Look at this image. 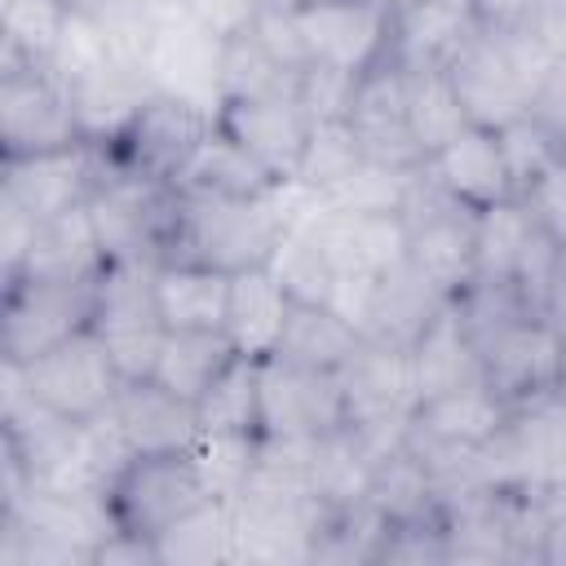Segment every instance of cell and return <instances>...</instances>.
I'll list each match as a JSON object with an SVG mask.
<instances>
[{"label": "cell", "mask_w": 566, "mask_h": 566, "mask_svg": "<svg viewBox=\"0 0 566 566\" xmlns=\"http://www.w3.org/2000/svg\"><path fill=\"white\" fill-rule=\"evenodd\" d=\"M155 265L159 261H106V270L97 274L93 327L106 340L124 380H146L168 336L155 301Z\"/></svg>", "instance_id": "obj_3"}, {"label": "cell", "mask_w": 566, "mask_h": 566, "mask_svg": "<svg viewBox=\"0 0 566 566\" xmlns=\"http://www.w3.org/2000/svg\"><path fill=\"white\" fill-rule=\"evenodd\" d=\"M292 292L274 279L270 265H256V270H239L230 274V301H226V340L234 345V354L261 363V358H274L279 345H283V332H287V318H292Z\"/></svg>", "instance_id": "obj_21"}, {"label": "cell", "mask_w": 566, "mask_h": 566, "mask_svg": "<svg viewBox=\"0 0 566 566\" xmlns=\"http://www.w3.org/2000/svg\"><path fill=\"white\" fill-rule=\"evenodd\" d=\"M274 93H296V71H287L261 40L256 31H239L226 40L221 53V102L239 97H274Z\"/></svg>", "instance_id": "obj_32"}, {"label": "cell", "mask_w": 566, "mask_h": 566, "mask_svg": "<svg viewBox=\"0 0 566 566\" xmlns=\"http://www.w3.org/2000/svg\"><path fill=\"white\" fill-rule=\"evenodd\" d=\"M531 115H535V119L562 142V150H566V62L553 66V75H548V84H544V93H539V102H535Z\"/></svg>", "instance_id": "obj_45"}, {"label": "cell", "mask_w": 566, "mask_h": 566, "mask_svg": "<svg viewBox=\"0 0 566 566\" xmlns=\"http://www.w3.org/2000/svg\"><path fill=\"white\" fill-rule=\"evenodd\" d=\"M217 124H221L274 181H292V177L301 172L305 142H310V128H314V119L301 111L296 93L221 102Z\"/></svg>", "instance_id": "obj_17"}, {"label": "cell", "mask_w": 566, "mask_h": 566, "mask_svg": "<svg viewBox=\"0 0 566 566\" xmlns=\"http://www.w3.org/2000/svg\"><path fill=\"white\" fill-rule=\"evenodd\" d=\"M447 301L451 296H442L424 274H416L411 261H402L398 270L376 279V296H371V314H367L363 340H385V345H402L407 349Z\"/></svg>", "instance_id": "obj_27"}, {"label": "cell", "mask_w": 566, "mask_h": 566, "mask_svg": "<svg viewBox=\"0 0 566 566\" xmlns=\"http://www.w3.org/2000/svg\"><path fill=\"white\" fill-rule=\"evenodd\" d=\"M159 566H212V562H234V522H230V500H208L181 522H172L155 539Z\"/></svg>", "instance_id": "obj_30"}, {"label": "cell", "mask_w": 566, "mask_h": 566, "mask_svg": "<svg viewBox=\"0 0 566 566\" xmlns=\"http://www.w3.org/2000/svg\"><path fill=\"white\" fill-rule=\"evenodd\" d=\"M310 4H323V0H261V9H283V13H301Z\"/></svg>", "instance_id": "obj_49"}, {"label": "cell", "mask_w": 566, "mask_h": 566, "mask_svg": "<svg viewBox=\"0 0 566 566\" xmlns=\"http://www.w3.org/2000/svg\"><path fill=\"white\" fill-rule=\"evenodd\" d=\"M71 0H4V62H49Z\"/></svg>", "instance_id": "obj_37"}, {"label": "cell", "mask_w": 566, "mask_h": 566, "mask_svg": "<svg viewBox=\"0 0 566 566\" xmlns=\"http://www.w3.org/2000/svg\"><path fill=\"white\" fill-rule=\"evenodd\" d=\"M292 18L310 62L363 75L389 57V0H323Z\"/></svg>", "instance_id": "obj_14"}, {"label": "cell", "mask_w": 566, "mask_h": 566, "mask_svg": "<svg viewBox=\"0 0 566 566\" xmlns=\"http://www.w3.org/2000/svg\"><path fill=\"white\" fill-rule=\"evenodd\" d=\"M349 128L367 159L394 168H424V150L416 146L411 115H407V71L398 62H376L358 75L349 102Z\"/></svg>", "instance_id": "obj_15"}, {"label": "cell", "mask_w": 566, "mask_h": 566, "mask_svg": "<svg viewBox=\"0 0 566 566\" xmlns=\"http://www.w3.org/2000/svg\"><path fill=\"white\" fill-rule=\"evenodd\" d=\"M509 402L482 380H464L447 394H433L424 398L416 411H411V429H407V442H420V447H464V451H478L482 442H491L504 420H509Z\"/></svg>", "instance_id": "obj_20"}, {"label": "cell", "mask_w": 566, "mask_h": 566, "mask_svg": "<svg viewBox=\"0 0 566 566\" xmlns=\"http://www.w3.org/2000/svg\"><path fill=\"white\" fill-rule=\"evenodd\" d=\"M230 358H234V345L226 340V332H168L150 380H159L186 402H199L208 385L230 367Z\"/></svg>", "instance_id": "obj_29"}, {"label": "cell", "mask_w": 566, "mask_h": 566, "mask_svg": "<svg viewBox=\"0 0 566 566\" xmlns=\"http://www.w3.org/2000/svg\"><path fill=\"white\" fill-rule=\"evenodd\" d=\"M539 217L526 199H504L478 212V279H513Z\"/></svg>", "instance_id": "obj_33"}, {"label": "cell", "mask_w": 566, "mask_h": 566, "mask_svg": "<svg viewBox=\"0 0 566 566\" xmlns=\"http://www.w3.org/2000/svg\"><path fill=\"white\" fill-rule=\"evenodd\" d=\"M327 517V504L314 491L274 486L248 478V486L230 500L234 522V562H314V539Z\"/></svg>", "instance_id": "obj_5"}, {"label": "cell", "mask_w": 566, "mask_h": 566, "mask_svg": "<svg viewBox=\"0 0 566 566\" xmlns=\"http://www.w3.org/2000/svg\"><path fill=\"white\" fill-rule=\"evenodd\" d=\"M256 442L261 433H199V442L190 447V460L203 473V486L217 500H234L252 469H256Z\"/></svg>", "instance_id": "obj_38"}, {"label": "cell", "mask_w": 566, "mask_h": 566, "mask_svg": "<svg viewBox=\"0 0 566 566\" xmlns=\"http://www.w3.org/2000/svg\"><path fill=\"white\" fill-rule=\"evenodd\" d=\"M407 115L424 159L469 124L447 71H407Z\"/></svg>", "instance_id": "obj_36"}, {"label": "cell", "mask_w": 566, "mask_h": 566, "mask_svg": "<svg viewBox=\"0 0 566 566\" xmlns=\"http://www.w3.org/2000/svg\"><path fill=\"white\" fill-rule=\"evenodd\" d=\"M500 146H504V159H509V177H513V190L526 199L562 159H566V150H562V142L535 119V115H526V119H517V124H509V128H500Z\"/></svg>", "instance_id": "obj_39"}, {"label": "cell", "mask_w": 566, "mask_h": 566, "mask_svg": "<svg viewBox=\"0 0 566 566\" xmlns=\"http://www.w3.org/2000/svg\"><path fill=\"white\" fill-rule=\"evenodd\" d=\"M358 159H367V155H363V146H358L349 119L314 124V128H310V142H305L301 172H296L292 181H301V186H310V190H327V186H336Z\"/></svg>", "instance_id": "obj_40"}, {"label": "cell", "mask_w": 566, "mask_h": 566, "mask_svg": "<svg viewBox=\"0 0 566 566\" xmlns=\"http://www.w3.org/2000/svg\"><path fill=\"white\" fill-rule=\"evenodd\" d=\"M358 345H363V332L349 327L332 305L296 301L292 318H287V332H283V345H279V358L314 367V371H340L354 358Z\"/></svg>", "instance_id": "obj_28"}, {"label": "cell", "mask_w": 566, "mask_h": 566, "mask_svg": "<svg viewBox=\"0 0 566 566\" xmlns=\"http://www.w3.org/2000/svg\"><path fill=\"white\" fill-rule=\"evenodd\" d=\"M407 358H411V380H416V407L433 394H447L473 376H482V363H478V349H473V336L455 310V301H447L429 323L424 332L407 345Z\"/></svg>", "instance_id": "obj_24"}, {"label": "cell", "mask_w": 566, "mask_h": 566, "mask_svg": "<svg viewBox=\"0 0 566 566\" xmlns=\"http://www.w3.org/2000/svg\"><path fill=\"white\" fill-rule=\"evenodd\" d=\"M208 500H217V495L203 486V473L190 460V451L133 455L124 464V473L106 486L115 526L146 535V539H159L172 522H181L186 513H195Z\"/></svg>", "instance_id": "obj_7"}, {"label": "cell", "mask_w": 566, "mask_h": 566, "mask_svg": "<svg viewBox=\"0 0 566 566\" xmlns=\"http://www.w3.org/2000/svg\"><path fill=\"white\" fill-rule=\"evenodd\" d=\"M354 84H358V75H349V71H340V66L310 62V66L296 75V102H301V111H305L314 124H332V119H345V115H349Z\"/></svg>", "instance_id": "obj_41"}, {"label": "cell", "mask_w": 566, "mask_h": 566, "mask_svg": "<svg viewBox=\"0 0 566 566\" xmlns=\"http://www.w3.org/2000/svg\"><path fill=\"white\" fill-rule=\"evenodd\" d=\"M539 0H473L478 9V22L482 27H495V31H509V27H522L531 18Z\"/></svg>", "instance_id": "obj_47"}, {"label": "cell", "mask_w": 566, "mask_h": 566, "mask_svg": "<svg viewBox=\"0 0 566 566\" xmlns=\"http://www.w3.org/2000/svg\"><path fill=\"white\" fill-rule=\"evenodd\" d=\"M336 380L345 394V424H407L416 411V380L402 345L363 340Z\"/></svg>", "instance_id": "obj_18"}, {"label": "cell", "mask_w": 566, "mask_h": 566, "mask_svg": "<svg viewBox=\"0 0 566 566\" xmlns=\"http://www.w3.org/2000/svg\"><path fill=\"white\" fill-rule=\"evenodd\" d=\"M221 53L226 40L190 13H155L142 71L155 93L186 97L203 111H221Z\"/></svg>", "instance_id": "obj_11"}, {"label": "cell", "mask_w": 566, "mask_h": 566, "mask_svg": "<svg viewBox=\"0 0 566 566\" xmlns=\"http://www.w3.org/2000/svg\"><path fill=\"white\" fill-rule=\"evenodd\" d=\"M106 270V252L93 226L88 203H75L49 221L35 226L31 252L13 279H62V283H84Z\"/></svg>", "instance_id": "obj_23"}, {"label": "cell", "mask_w": 566, "mask_h": 566, "mask_svg": "<svg viewBox=\"0 0 566 566\" xmlns=\"http://www.w3.org/2000/svg\"><path fill=\"white\" fill-rule=\"evenodd\" d=\"M270 270L292 292V301H305V305H327L332 283H336V265H332L327 248L318 243V234L310 226H287L283 230V239L274 243Z\"/></svg>", "instance_id": "obj_35"}, {"label": "cell", "mask_w": 566, "mask_h": 566, "mask_svg": "<svg viewBox=\"0 0 566 566\" xmlns=\"http://www.w3.org/2000/svg\"><path fill=\"white\" fill-rule=\"evenodd\" d=\"M531 40H539L557 62H566V0H539L522 22Z\"/></svg>", "instance_id": "obj_44"}, {"label": "cell", "mask_w": 566, "mask_h": 566, "mask_svg": "<svg viewBox=\"0 0 566 566\" xmlns=\"http://www.w3.org/2000/svg\"><path fill=\"white\" fill-rule=\"evenodd\" d=\"M97 279L62 283V279H9L4 314H0V354L9 363H31L44 349L71 340L93 327Z\"/></svg>", "instance_id": "obj_8"}, {"label": "cell", "mask_w": 566, "mask_h": 566, "mask_svg": "<svg viewBox=\"0 0 566 566\" xmlns=\"http://www.w3.org/2000/svg\"><path fill=\"white\" fill-rule=\"evenodd\" d=\"M195 407L199 433H261V363L234 354Z\"/></svg>", "instance_id": "obj_31"}, {"label": "cell", "mask_w": 566, "mask_h": 566, "mask_svg": "<svg viewBox=\"0 0 566 566\" xmlns=\"http://www.w3.org/2000/svg\"><path fill=\"white\" fill-rule=\"evenodd\" d=\"M424 172H429L451 199H460V203L473 208V212H482V208H491V203H504V199H522V195L513 190L500 133H495V128H482V124H464L447 146H438V150L424 159Z\"/></svg>", "instance_id": "obj_19"}, {"label": "cell", "mask_w": 566, "mask_h": 566, "mask_svg": "<svg viewBox=\"0 0 566 566\" xmlns=\"http://www.w3.org/2000/svg\"><path fill=\"white\" fill-rule=\"evenodd\" d=\"M482 31L473 0H389V57L402 71H447Z\"/></svg>", "instance_id": "obj_16"}, {"label": "cell", "mask_w": 566, "mask_h": 566, "mask_svg": "<svg viewBox=\"0 0 566 566\" xmlns=\"http://www.w3.org/2000/svg\"><path fill=\"white\" fill-rule=\"evenodd\" d=\"M18 371H22L27 394L71 424H88L102 411H111L124 389V376H119L106 340L97 336V327L75 332L71 340L44 349L31 363H18Z\"/></svg>", "instance_id": "obj_4"}, {"label": "cell", "mask_w": 566, "mask_h": 566, "mask_svg": "<svg viewBox=\"0 0 566 566\" xmlns=\"http://www.w3.org/2000/svg\"><path fill=\"white\" fill-rule=\"evenodd\" d=\"M279 181L221 128L212 124V133L195 146V155L186 159V168L177 172L172 190L177 195H234V199H248V195H270Z\"/></svg>", "instance_id": "obj_26"}, {"label": "cell", "mask_w": 566, "mask_h": 566, "mask_svg": "<svg viewBox=\"0 0 566 566\" xmlns=\"http://www.w3.org/2000/svg\"><path fill=\"white\" fill-rule=\"evenodd\" d=\"M155 13H190V0H150Z\"/></svg>", "instance_id": "obj_50"}, {"label": "cell", "mask_w": 566, "mask_h": 566, "mask_svg": "<svg viewBox=\"0 0 566 566\" xmlns=\"http://www.w3.org/2000/svg\"><path fill=\"white\" fill-rule=\"evenodd\" d=\"M345 429V394L336 371H314L287 358H261V433L323 438Z\"/></svg>", "instance_id": "obj_12"}, {"label": "cell", "mask_w": 566, "mask_h": 566, "mask_svg": "<svg viewBox=\"0 0 566 566\" xmlns=\"http://www.w3.org/2000/svg\"><path fill=\"white\" fill-rule=\"evenodd\" d=\"M102 146L97 142H75L62 150H40V155H9L4 177H0V199L18 203L35 221H49L75 203H88L97 177H102Z\"/></svg>", "instance_id": "obj_13"}, {"label": "cell", "mask_w": 566, "mask_h": 566, "mask_svg": "<svg viewBox=\"0 0 566 566\" xmlns=\"http://www.w3.org/2000/svg\"><path fill=\"white\" fill-rule=\"evenodd\" d=\"M553 66L557 57L539 40H531L522 27H509V31L482 27L447 66V75L464 106V119L500 133L535 111Z\"/></svg>", "instance_id": "obj_2"}, {"label": "cell", "mask_w": 566, "mask_h": 566, "mask_svg": "<svg viewBox=\"0 0 566 566\" xmlns=\"http://www.w3.org/2000/svg\"><path fill=\"white\" fill-rule=\"evenodd\" d=\"M256 13H261V0H190V18H199L221 40L248 31L256 22Z\"/></svg>", "instance_id": "obj_43"}, {"label": "cell", "mask_w": 566, "mask_h": 566, "mask_svg": "<svg viewBox=\"0 0 566 566\" xmlns=\"http://www.w3.org/2000/svg\"><path fill=\"white\" fill-rule=\"evenodd\" d=\"M115 420L137 455H168L190 451L199 442V407L164 389L159 380H124L115 398Z\"/></svg>", "instance_id": "obj_22"}, {"label": "cell", "mask_w": 566, "mask_h": 566, "mask_svg": "<svg viewBox=\"0 0 566 566\" xmlns=\"http://www.w3.org/2000/svg\"><path fill=\"white\" fill-rule=\"evenodd\" d=\"M35 226L40 221L31 212H22L18 203L0 199V274H4V283L22 270V261L31 252V239H35Z\"/></svg>", "instance_id": "obj_42"}, {"label": "cell", "mask_w": 566, "mask_h": 566, "mask_svg": "<svg viewBox=\"0 0 566 566\" xmlns=\"http://www.w3.org/2000/svg\"><path fill=\"white\" fill-rule=\"evenodd\" d=\"M155 301L168 332H221L230 274L199 261H159L155 265Z\"/></svg>", "instance_id": "obj_25"}, {"label": "cell", "mask_w": 566, "mask_h": 566, "mask_svg": "<svg viewBox=\"0 0 566 566\" xmlns=\"http://www.w3.org/2000/svg\"><path fill=\"white\" fill-rule=\"evenodd\" d=\"M75 9H84V13H93L102 27H133V22H146V18H155V9H150V0H71Z\"/></svg>", "instance_id": "obj_46"}, {"label": "cell", "mask_w": 566, "mask_h": 566, "mask_svg": "<svg viewBox=\"0 0 566 566\" xmlns=\"http://www.w3.org/2000/svg\"><path fill=\"white\" fill-rule=\"evenodd\" d=\"M177 195V190H172ZM287 230L283 181L270 195H177L164 261H199L226 274L270 265L274 243Z\"/></svg>", "instance_id": "obj_1"}, {"label": "cell", "mask_w": 566, "mask_h": 566, "mask_svg": "<svg viewBox=\"0 0 566 566\" xmlns=\"http://www.w3.org/2000/svg\"><path fill=\"white\" fill-rule=\"evenodd\" d=\"M548 314L566 327V239L557 248V270H553V287H548Z\"/></svg>", "instance_id": "obj_48"}, {"label": "cell", "mask_w": 566, "mask_h": 566, "mask_svg": "<svg viewBox=\"0 0 566 566\" xmlns=\"http://www.w3.org/2000/svg\"><path fill=\"white\" fill-rule=\"evenodd\" d=\"M212 124H217L212 111H203L186 97H172V93H150L146 106L133 115V124L106 150L119 168L172 186L177 172L186 168V159L195 155V146L212 133Z\"/></svg>", "instance_id": "obj_10"}, {"label": "cell", "mask_w": 566, "mask_h": 566, "mask_svg": "<svg viewBox=\"0 0 566 566\" xmlns=\"http://www.w3.org/2000/svg\"><path fill=\"white\" fill-rule=\"evenodd\" d=\"M482 380L509 402L526 407L548 394H562L566 380V332L553 314H526L495 332L482 349Z\"/></svg>", "instance_id": "obj_9"}, {"label": "cell", "mask_w": 566, "mask_h": 566, "mask_svg": "<svg viewBox=\"0 0 566 566\" xmlns=\"http://www.w3.org/2000/svg\"><path fill=\"white\" fill-rule=\"evenodd\" d=\"M420 168H394L380 159H358L336 186L318 190L336 212H402Z\"/></svg>", "instance_id": "obj_34"}, {"label": "cell", "mask_w": 566, "mask_h": 566, "mask_svg": "<svg viewBox=\"0 0 566 566\" xmlns=\"http://www.w3.org/2000/svg\"><path fill=\"white\" fill-rule=\"evenodd\" d=\"M84 142L71 84L49 62H4L0 71V146L9 155H40Z\"/></svg>", "instance_id": "obj_6"}]
</instances>
